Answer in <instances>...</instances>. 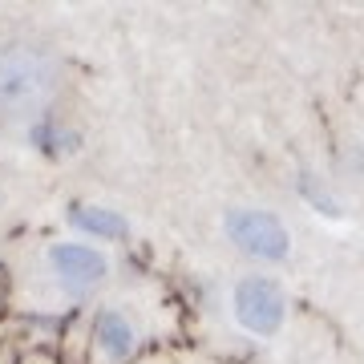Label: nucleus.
Here are the masks:
<instances>
[{"mask_svg":"<svg viewBox=\"0 0 364 364\" xmlns=\"http://www.w3.org/2000/svg\"><path fill=\"white\" fill-rule=\"evenodd\" d=\"M296 191L304 195L308 207L320 210V215H328V219H340V215H344L340 203H336V195L328 191V182L320 178V174H312V170H299V174H296Z\"/></svg>","mask_w":364,"mask_h":364,"instance_id":"6e6552de","label":"nucleus"},{"mask_svg":"<svg viewBox=\"0 0 364 364\" xmlns=\"http://www.w3.org/2000/svg\"><path fill=\"white\" fill-rule=\"evenodd\" d=\"M65 85V65L41 45L13 41L0 45V126L28 130L57 114V93Z\"/></svg>","mask_w":364,"mask_h":364,"instance_id":"f257e3e1","label":"nucleus"},{"mask_svg":"<svg viewBox=\"0 0 364 364\" xmlns=\"http://www.w3.org/2000/svg\"><path fill=\"white\" fill-rule=\"evenodd\" d=\"M69 227L81 231L85 239H102V243H117V239H126V235H130V223L122 219L117 210L93 207V203H77V207H69Z\"/></svg>","mask_w":364,"mask_h":364,"instance_id":"423d86ee","label":"nucleus"},{"mask_svg":"<svg viewBox=\"0 0 364 364\" xmlns=\"http://www.w3.org/2000/svg\"><path fill=\"white\" fill-rule=\"evenodd\" d=\"M223 227H227V239L235 247L259 263H284L287 251H291V235H287L284 219L272 215V210L231 207L223 215Z\"/></svg>","mask_w":364,"mask_h":364,"instance_id":"f03ea898","label":"nucleus"},{"mask_svg":"<svg viewBox=\"0 0 364 364\" xmlns=\"http://www.w3.org/2000/svg\"><path fill=\"white\" fill-rule=\"evenodd\" d=\"M287 316L284 287L272 275H243L235 284V320L247 328L251 336H275Z\"/></svg>","mask_w":364,"mask_h":364,"instance_id":"7ed1b4c3","label":"nucleus"},{"mask_svg":"<svg viewBox=\"0 0 364 364\" xmlns=\"http://www.w3.org/2000/svg\"><path fill=\"white\" fill-rule=\"evenodd\" d=\"M93 348L109 356V360H130L134 348H138V328L126 312L117 308H102L93 316Z\"/></svg>","mask_w":364,"mask_h":364,"instance_id":"39448f33","label":"nucleus"},{"mask_svg":"<svg viewBox=\"0 0 364 364\" xmlns=\"http://www.w3.org/2000/svg\"><path fill=\"white\" fill-rule=\"evenodd\" d=\"M25 138H28V146H33L37 154H45V158H69V154L81 150V134L73 130L69 122H61L57 114L41 117L37 126H28Z\"/></svg>","mask_w":364,"mask_h":364,"instance_id":"0eeeda50","label":"nucleus"},{"mask_svg":"<svg viewBox=\"0 0 364 364\" xmlns=\"http://www.w3.org/2000/svg\"><path fill=\"white\" fill-rule=\"evenodd\" d=\"M45 259H49L53 279L65 291H73V296H85L93 287H102L105 275H109L105 255L97 247H90V243H53Z\"/></svg>","mask_w":364,"mask_h":364,"instance_id":"20e7f679","label":"nucleus"}]
</instances>
